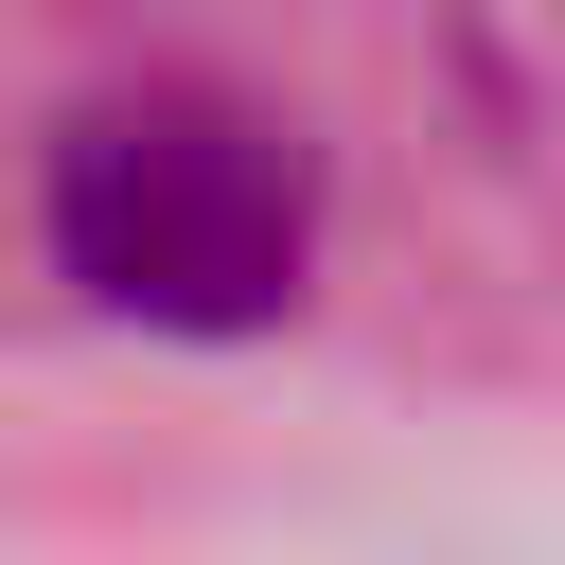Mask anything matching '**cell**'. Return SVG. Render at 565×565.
Instances as JSON below:
<instances>
[{
	"label": "cell",
	"mask_w": 565,
	"mask_h": 565,
	"mask_svg": "<svg viewBox=\"0 0 565 565\" xmlns=\"http://www.w3.org/2000/svg\"><path fill=\"white\" fill-rule=\"evenodd\" d=\"M300 247H318V159L247 88H106V106H71V141H53V265L106 318L247 335V318L300 300Z\"/></svg>",
	"instance_id": "6da1fadb"
}]
</instances>
